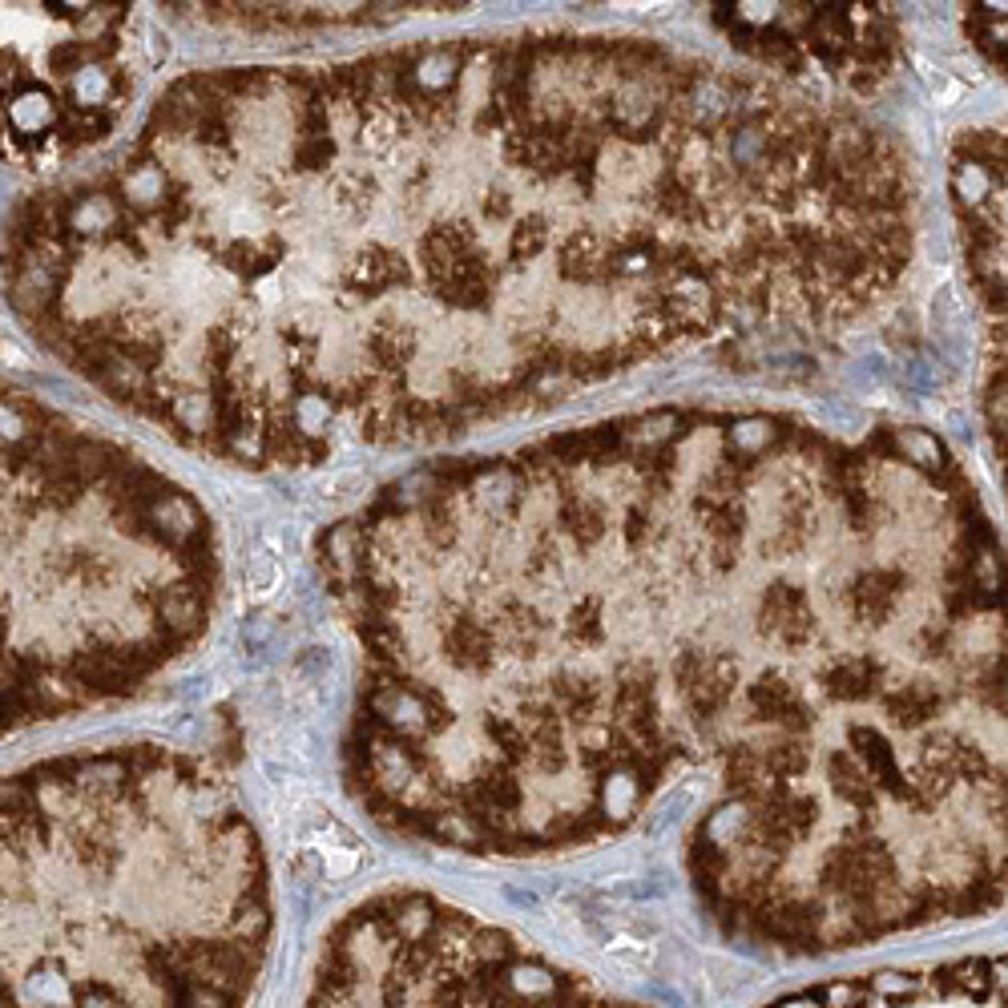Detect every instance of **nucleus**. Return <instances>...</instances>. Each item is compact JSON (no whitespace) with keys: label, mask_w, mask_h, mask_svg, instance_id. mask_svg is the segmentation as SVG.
I'll use <instances>...</instances> for the list:
<instances>
[{"label":"nucleus","mask_w":1008,"mask_h":1008,"mask_svg":"<svg viewBox=\"0 0 1008 1008\" xmlns=\"http://www.w3.org/2000/svg\"><path fill=\"white\" fill-rule=\"evenodd\" d=\"M214 585L182 488L0 384V742L137 694L202 638Z\"/></svg>","instance_id":"7ed1b4c3"},{"label":"nucleus","mask_w":1008,"mask_h":1008,"mask_svg":"<svg viewBox=\"0 0 1008 1008\" xmlns=\"http://www.w3.org/2000/svg\"><path fill=\"white\" fill-rule=\"evenodd\" d=\"M134 89L130 9L0 4V158L57 166L106 142Z\"/></svg>","instance_id":"39448f33"},{"label":"nucleus","mask_w":1008,"mask_h":1008,"mask_svg":"<svg viewBox=\"0 0 1008 1008\" xmlns=\"http://www.w3.org/2000/svg\"><path fill=\"white\" fill-rule=\"evenodd\" d=\"M464 106L456 49L186 77L113 166L9 210L4 303L214 456L323 461L340 428L436 436L485 391Z\"/></svg>","instance_id":"f257e3e1"},{"label":"nucleus","mask_w":1008,"mask_h":1008,"mask_svg":"<svg viewBox=\"0 0 1008 1008\" xmlns=\"http://www.w3.org/2000/svg\"><path fill=\"white\" fill-rule=\"evenodd\" d=\"M267 952L263 843L214 771L110 746L0 775V1008H246Z\"/></svg>","instance_id":"f03ea898"},{"label":"nucleus","mask_w":1008,"mask_h":1008,"mask_svg":"<svg viewBox=\"0 0 1008 1008\" xmlns=\"http://www.w3.org/2000/svg\"><path fill=\"white\" fill-rule=\"evenodd\" d=\"M307 1008H645L424 891H384L323 940Z\"/></svg>","instance_id":"20e7f679"},{"label":"nucleus","mask_w":1008,"mask_h":1008,"mask_svg":"<svg viewBox=\"0 0 1008 1008\" xmlns=\"http://www.w3.org/2000/svg\"><path fill=\"white\" fill-rule=\"evenodd\" d=\"M766 1008H1005V976L993 956L928 968H887L827 981Z\"/></svg>","instance_id":"423d86ee"}]
</instances>
